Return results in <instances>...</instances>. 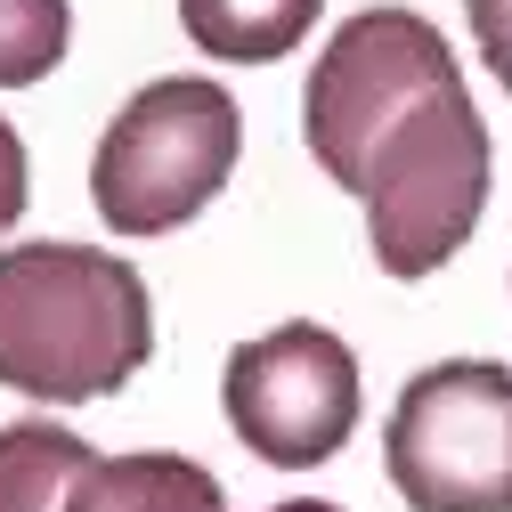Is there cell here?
I'll use <instances>...</instances> for the list:
<instances>
[{
    "mask_svg": "<svg viewBox=\"0 0 512 512\" xmlns=\"http://www.w3.org/2000/svg\"><path fill=\"white\" fill-rule=\"evenodd\" d=\"M155 350L147 277L98 244H0V382L49 407L114 399Z\"/></svg>",
    "mask_w": 512,
    "mask_h": 512,
    "instance_id": "6da1fadb",
    "label": "cell"
},
{
    "mask_svg": "<svg viewBox=\"0 0 512 512\" xmlns=\"http://www.w3.org/2000/svg\"><path fill=\"white\" fill-rule=\"evenodd\" d=\"M244 155V106L212 74H163L114 106L90 155V204L114 236L187 228Z\"/></svg>",
    "mask_w": 512,
    "mask_h": 512,
    "instance_id": "7a4b0ae2",
    "label": "cell"
},
{
    "mask_svg": "<svg viewBox=\"0 0 512 512\" xmlns=\"http://www.w3.org/2000/svg\"><path fill=\"white\" fill-rule=\"evenodd\" d=\"M447 90H464L456 49L439 41L431 17L415 9H358L334 25V41L317 49L309 90H301V139L334 187L366 196V171L382 155V139L399 122Z\"/></svg>",
    "mask_w": 512,
    "mask_h": 512,
    "instance_id": "3957f363",
    "label": "cell"
},
{
    "mask_svg": "<svg viewBox=\"0 0 512 512\" xmlns=\"http://www.w3.org/2000/svg\"><path fill=\"white\" fill-rule=\"evenodd\" d=\"M496 187L488 122L464 90L415 106L366 171V244L382 277H431L472 244Z\"/></svg>",
    "mask_w": 512,
    "mask_h": 512,
    "instance_id": "277c9868",
    "label": "cell"
},
{
    "mask_svg": "<svg viewBox=\"0 0 512 512\" xmlns=\"http://www.w3.org/2000/svg\"><path fill=\"white\" fill-rule=\"evenodd\" d=\"M382 464L415 512H512V366H423L391 407Z\"/></svg>",
    "mask_w": 512,
    "mask_h": 512,
    "instance_id": "5b68a950",
    "label": "cell"
},
{
    "mask_svg": "<svg viewBox=\"0 0 512 512\" xmlns=\"http://www.w3.org/2000/svg\"><path fill=\"white\" fill-rule=\"evenodd\" d=\"M220 407H228V431L261 464L317 472L326 456H342V439L358 431L366 382H358V358H350V342L334 326L293 317V326H269V334L228 350Z\"/></svg>",
    "mask_w": 512,
    "mask_h": 512,
    "instance_id": "8992f818",
    "label": "cell"
},
{
    "mask_svg": "<svg viewBox=\"0 0 512 512\" xmlns=\"http://www.w3.org/2000/svg\"><path fill=\"white\" fill-rule=\"evenodd\" d=\"M66 512H228V496L196 456L139 447V456H90Z\"/></svg>",
    "mask_w": 512,
    "mask_h": 512,
    "instance_id": "52a82bcc",
    "label": "cell"
},
{
    "mask_svg": "<svg viewBox=\"0 0 512 512\" xmlns=\"http://www.w3.org/2000/svg\"><path fill=\"white\" fill-rule=\"evenodd\" d=\"M326 0H179V25L204 57L228 66H269V57L301 49Z\"/></svg>",
    "mask_w": 512,
    "mask_h": 512,
    "instance_id": "ba28073f",
    "label": "cell"
},
{
    "mask_svg": "<svg viewBox=\"0 0 512 512\" xmlns=\"http://www.w3.org/2000/svg\"><path fill=\"white\" fill-rule=\"evenodd\" d=\"M82 472H90V439H74L66 423L41 415L0 423V512H66Z\"/></svg>",
    "mask_w": 512,
    "mask_h": 512,
    "instance_id": "9c48e42d",
    "label": "cell"
},
{
    "mask_svg": "<svg viewBox=\"0 0 512 512\" xmlns=\"http://www.w3.org/2000/svg\"><path fill=\"white\" fill-rule=\"evenodd\" d=\"M66 41H74L66 0H0V90H25L41 74H57Z\"/></svg>",
    "mask_w": 512,
    "mask_h": 512,
    "instance_id": "30bf717a",
    "label": "cell"
},
{
    "mask_svg": "<svg viewBox=\"0 0 512 512\" xmlns=\"http://www.w3.org/2000/svg\"><path fill=\"white\" fill-rule=\"evenodd\" d=\"M464 17H472V41H480V57H488L496 90L512 98V0H464Z\"/></svg>",
    "mask_w": 512,
    "mask_h": 512,
    "instance_id": "8fae6325",
    "label": "cell"
},
{
    "mask_svg": "<svg viewBox=\"0 0 512 512\" xmlns=\"http://www.w3.org/2000/svg\"><path fill=\"white\" fill-rule=\"evenodd\" d=\"M25 179H33V171H25V139L0 122V236L25 220Z\"/></svg>",
    "mask_w": 512,
    "mask_h": 512,
    "instance_id": "7c38bea8",
    "label": "cell"
},
{
    "mask_svg": "<svg viewBox=\"0 0 512 512\" xmlns=\"http://www.w3.org/2000/svg\"><path fill=\"white\" fill-rule=\"evenodd\" d=\"M269 512H342V504H317V496H293V504H269Z\"/></svg>",
    "mask_w": 512,
    "mask_h": 512,
    "instance_id": "4fadbf2b",
    "label": "cell"
}]
</instances>
